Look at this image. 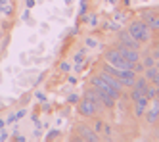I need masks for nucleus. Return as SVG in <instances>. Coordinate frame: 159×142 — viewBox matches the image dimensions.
<instances>
[{
  "label": "nucleus",
  "instance_id": "9b49d317",
  "mask_svg": "<svg viewBox=\"0 0 159 142\" xmlns=\"http://www.w3.org/2000/svg\"><path fill=\"white\" fill-rule=\"evenodd\" d=\"M146 23H148V27H150L152 31L159 33V12H157V14H153V16H152L150 19H148Z\"/></svg>",
  "mask_w": 159,
  "mask_h": 142
},
{
  "label": "nucleus",
  "instance_id": "aec40b11",
  "mask_svg": "<svg viewBox=\"0 0 159 142\" xmlns=\"http://www.w3.org/2000/svg\"><path fill=\"white\" fill-rule=\"evenodd\" d=\"M25 115H27V110H25V108H21V110H17V111H16V117H17V121L21 119V117H25Z\"/></svg>",
  "mask_w": 159,
  "mask_h": 142
},
{
  "label": "nucleus",
  "instance_id": "6e6552de",
  "mask_svg": "<svg viewBox=\"0 0 159 142\" xmlns=\"http://www.w3.org/2000/svg\"><path fill=\"white\" fill-rule=\"evenodd\" d=\"M148 85H150V81H148L144 75H136V81L132 83V87H130V88H134V90H138V92L146 94V88H148Z\"/></svg>",
  "mask_w": 159,
  "mask_h": 142
},
{
  "label": "nucleus",
  "instance_id": "f257e3e1",
  "mask_svg": "<svg viewBox=\"0 0 159 142\" xmlns=\"http://www.w3.org/2000/svg\"><path fill=\"white\" fill-rule=\"evenodd\" d=\"M127 31H129V35L134 39V40H138L142 46L144 44H152V29L148 27V23L144 21V19H134V21H130L129 23V27H127Z\"/></svg>",
  "mask_w": 159,
  "mask_h": 142
},
{
  "label": "nucleus",
  "instance_id": "ddd939ff",
  "mask_svg": "<svg viewBox=\"0 0 159 142\" xmlns=\"http://www.w3.org/2000/svg\"><path fill=\"white\" fill-rule=\"evenodd\" d=\"M90 119H92V129H94V131L100 135V131H102V127H104V121H102L100 119V117L98 115H94V117H90Z\"/></svg>",
  "mask_w": 159,
  "mask_h": 142
},
{
  "label": "nucleus",
  "instance_id": "7ed1b4c3",
  "mask_svg": "<svg viewBox=\"0 0 159 142\" xmlns=\"http://www.w3.org/2000/svg\"><path fill=\"white\" fill-rule=\"evenodd\" d=\"M90 85H92V87H96V88H100V90H104V92H107L109 96H113L115 100H121L123 88H117L115 85H111V83H107L106 79H102L98 73H94L92 77H90Z\"/></svg>",
  "mask_w": 159,
  "mask_h": 142
},
{
  "label": "nucleus",
  "instance_id": "f8f14e48",
  "mask_svg": "<svg viewBox=\"0 0 159 142\" xmlns=\"http://www.w3.org/2000/svg\"><path fill=\"white\" fill-rule=\"evenodd\" d=\"M81 19L86 23V25H90V27H96L98 25V16L96 14H88V16L84 14V16H81Z\"/></svg>",
  "mask_w": 159,
  "mask_h": 142
},
{
  "label": "nucleus",
  "instance_id": "a878e982",
  "mask_svg": "<svg viewBox=\"0 0 159 142\" xmlns=\"http://www.w3.org/2000/svg\"><path fill=\"white\" fill-rule=\"evenodd\" d=\"M152 83H153V85H155V87H159V73H157V75L153 77V81H152Z\"/></svg>",
  "mask_w": 159,
  "mask_h": 142
},
{
  "label": "nucleus",
  "instance_id": "dca6fc26",
  "mask_svg": "<svg viewBox=\"0 0 159 142\" xmlns=\"http://www.w3.org/2000/svg\"><path fill=\"white\" fill-rule=\"evenodd\" d=\"M60 135H61V133L58 131V129H54L52 133H48V135H46V140H56V138H60Z\"/></svg>",
  "mask_w": 159,
  "mask_h": 142
},
{
  "label": "nucleus",
  "instance_id": "2eb2a0df",
  "mask_svg": "<svg viewBox=\"0 0 159 142\" xmlns=\"http://www.w3.org/2000/svg\"><path fill=\"white\" fill-rule=\"evenodd\" d=\"M73 60H75V62H77L79 65H81V64L84 62V50H81V52H77V54L73 56Z\"/></svg>",
  "mask_w": 159,
  "mask_h": 142
},
{
  "label": "nucleus",
  "instance_id": "423d86ee",
  "mask_svg": "<svg viewBox=\"0 0 159 142\" xmlns=\"http://www.w3.org/2000/svg\"><path fill=\"white\" fill-rule=\"evenodd\" d=\"M115 44L125 46V48H132V50H142V44L138 40H134L130 35H129V31H125V29H119V33H117V42Z\"/></svg>",
  "mask_w": 159,
  "mask_h": 142
},
{
  "label": "nucleus",
  "instance_id": "f3484780",
  "mask_svg": "<svg viewBox=\"0 0 159 142\" xmlns=\"http://www.w3.org/2000/svg\"><path fill=\"white\" fill-rule=\"evenodd\" d=\"M152 138L159 140V123H155V125L152 127Z\"/></svg>",
  "mask_w": 159,
  "mask_h": 142
},
{
  "label": "nucleus",
  "instance_id": "5701e85b",
  "mask_svg": "<svg viewBox=\"0 0 159 142\" xmlns=\"http://www.w3.org/2000/svg\"><path fill=\"white\" fill-rule=\"evenodd\" d=\"M35 0H25V6H27V10H31V8H35Z\"/></svg>",
  "mask_w": 159,
  "mask_h": 142
},
{
  "label": "nucleus",
  "instance_id": "6ab92c4d",
  "mask_svg": "<svg viewBox=\"0 0 159 142\" xmlns=\"http://www.w3.org/2000/svg\"><path fill=\"white\" fill-rule=\"evenodd\" d=\"M86 0H81V8H79V16H84L86 14Z\"/></svg>",
  "mask_w": 159,
  "mask_h": 142
},
{
  "label": "nucleus",
  "instance_id": "bb28decb",
  "mask_svg": "<svg viewBox=\"0 0 159 142\" xmlns=\"http://www.w3.org/2000/svg\"><path fill=\"white\" fill-rule=\"evenodd\" d=\"M4 125H6V121L2 119V117H0V129H4Z\"/></svg>",
  "mask_w": 159,
  "mask_h": 142
},
{
  "label": "nucleus",
  "instance_id": "c85d7f7f",
  "mask_svg": "<svg viewBox=\"0 0 159 142\" xmlns=\"http://www.w3.org/2000/svg\"><path fill=\"white\" fill-rule=\"evenodd\" d=\"M155 65H157V69H159V60H157V62H155Z\"/></svg>",
  "mask_w": 159,
  "mask_h": 142
},
{
  "label": "nucleus",
  "instance_id": "39448f33",
  "mask_svg": "<svg viewBox=\"0 0 159 142\" xmlns=\"http://www.w3.org/2000/svg\"><path fill=\"white\" fill-rule=\"evenodd\" d=\"M77 111H79V115H81V117H84V119H90V117H94V115L100 113L98 108H96V104L92 100L84 98V96L79 98V102H77Z\"/></svg>",
  "mask_w": 159,
  "mask_h": 142
},
{
  "label": "nucleus",
  "instance_id": "cd10ccee",
  "mask_svg": "<svg viewBox=\"0 0 159 142\" xmlns=\"http://www.w3.org/2000/svg\"><path fill=\"white\" fill-rule=\"evenodd\" d=\"M6 2H8V0H0V6H4Z\"/></svg>",
  "mask_w": 159,
  "mask_h": 142
},
{
  "label": "nucleus",
  "instance_id": "1a4fd4ad",
  "mask_svg": "<svg viewBox=\"0 0 159 142\" xmlns=\"http://www.w3.org/2000/svg\"><path fill=\"white\" fill-rule=\"evenodd\" d=\"M100 138L102 140H111L113 138V127L109 123H104V127H102V131H100Z\"/></svg>",
  "mask_w": 159,
  "mask_h": 142
},
{
  "label": "nucleus",
  "instance_id": "393cba45",
  "mask_svg": "<svg viewBox=\"0 0 159 142\" xmlns=\"http://www.w3.org/2000/svg\"><path fill=\"white\" fill-rule=\"evenodd\" d=\"M69 102H71V104H77V102H79V96H77V94H71V96H69Z\"/></svg>",
  "mask_w": 159,
  "mask_h": 142
},
{
  "label": "nucleus",
  "instance_id": "b1692460",
  "mask_svg": "<svg viewBox=\"0 0 159 142\" xmlns=\"http://www.w3.org/2000/svg\"><path fill=\"white\" fill-rule=\"evenodd\" d=\"M37 98L40 102H46V94H44V92H37Z\"/></svg>",
  "mask_w": 159,
  "mask_h": 142
},
{
  "label": "nucleus",
  "instance_id": "20e7f679",
  "mask_svg": "<svg viewBox=\"0 0 159 142\" xmlns=\"http://www.w3.org/2000/svg\"><path fill=\"white\" fill-rule=\"evenodd\" d=\"M75 133H77L75 138H79V140H86V142H98V140H102L100 135L92 129V125H88V123H77L75 125Z\"/></svg>",
  "mask_w": 159,
  "mask_h": 142
},
{
  "label": "nucleus",
  "instance_id": "412c9836",
  "mask_svg": "<svg viewBox=\"0 0 159 142\" xmlns=\"http://www.w3.org/2000/svg\"><path fill=\"white\" fill-rule=\"evenodd\" d=\"M86 44H88V46H94V48H96V46H98V40L92 39V37H88V39H86Z\"/></svg>",
  "mask_w": 159,
  "mask_h": 142
},
{
  "label": "nucleus",
  "instance_id": "f03ea898",
  "mask_svg": "<svg viewBox=\"0 0 159 142\" xmlns=\"http://www.w3.org/2000/svg\"><path fill=\"white\" fill-rule=\"evenodd\" d=\"M104 62H107L109 65L117 67V69H132V65H134V64H130V62L125 60L115 46H109V48L104 52Z\"/></svg>",
  "mask_w": 159,
  "mask_h": 142
},
{
  "label": "nucleus",
  "instance_id": "4be33fe9",
  "mask_svg": "<svg viewBox=\"0 0 159 142\" xmlns=\"http://www.w3.org/2000/svg\"><path fill=\"white\" fill-rule=\"evenodd\" d=\"M8 138H10V135H8V133H4L2 129H0V142H4V140H8Z\"/></svg>",
  "mask_w": 159,
  "mask_h": 142
},
{
  "label": "nucleus",
  "instance_id": "c756f323",
  "mask_svg": "<svg viewBox=\"0 0 159 142\" xmlns=\"http://www.w3.org/2000/svg\"><path fill=\"white\" fill-rule=\"evenodd\" d=\"M157 117H159V111H157Z\"/></svg>",
  "mask_w": 159,
  "mask_h": 142
},
{
  "label": "nucleus",
  "instance_id": "9d476101",
  "mask_svg": "<svg viewBox=\"0 0 159 142\" xmlns=\"http://www.w3.org/2000/svg\"><path fill=\"white\" fill-rule=\"evenodd\" d=\"M146 96L150 98V100L159 98V87H155L153 83H150V85H148V88H146Z\"/></svg>",
  "mask_w": 159,
  "mask_h": 142
},
{
  "label": "nucleus",
  "instance_id": "0eeeda50",
  "mask_svg": "<svg viewBox=\"0 0 159 142\" xmlns=\"http://www.w3.org/2000/svg\"><path fill=\"white\" fill-rule=\"evenodd\" d=\"M134 106H132V115H134V119H142V115H144V111L150 108V98L146 96V94H142V96L136 100V102H132Z\"/></svg>",
  "mask_w": 159,
  "mask_h": 142
},
{
  "label": "nucleus",
  "instance_id": "a211bd4d",
  "mask_svg": "<svg viewBox=\"0 0 159 142\" xmlns=\"http://www.w3.org/2000/svg\"><path fill=\"white\" fill-rule=\"evenodd\" d=\"M60 71H63V73H69V71H71V65L67 64V62H61V64H60Z\"/></svg>",
  "mask_w": 159,
  "mask_h": 142
},
{
  "label": "nucleus",
  "instance_id": "4468645a",
  "mask_svg": "<svg viewBox=\"0 0 159 142\" xmlns=\"http://www.w3.org/2000/svg\"><path fill=\"white\" fill-rule=\"evenodd\" d=\"M153 14H155V10H150V8H146V10H142V12H140V19L148 21V19H150Z\"/></svg>",
  "mask_w": 159,
  "mask_h": 142
}]
</instances>
